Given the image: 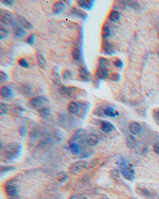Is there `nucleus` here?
Returning a JSON list of instances; mask_svg holds the SVG:
<instances>
[{
    "mask_svg": "<svg viewBox=\"0 0 159 199\" xmlns=\"http://www.w3.org/2000/svg\"><path fill=\"white\" fill-rule=\"evenodd\" d=\"M22 146L20 144L12 143L7 144L4 148V158L7 162L17 159L22 152Z\"/></svg>",
    "mask_w": 159,
    "mask_h": 199,
    "instance_id": "f257e3e1",
    "label": "nucleus"
},
{
    "mask_svg": "<svg viewBox=\"0 0 159 199\" xmlns=\"http://www.w3.org/2000/svg\"><path fill=\"white\" fill-rule=\"evenodd\" d=\"M120 173L125 179L132 181L134 178V170L133 166L126 159H121L118 162Z\"/></svg>",
    "mask_w": 159,
    "mask_h": 199,
    "instance_id": "f03ea898",
    "label": "nucleus"
},
{
    "mask_svg": "<svg viewBox=\"0 0 159 199\" xmlns=\"http://www.w3.org/2000/svg\"><path fill=\"white\" fill-rule=\"evenodd\" d=\"M49 100L45 96H37L34 98H32L30 100V105L31 106L32 108L35 109H40L45 107V105L48 103Z\"/></svg>",
    "mask_w": 159,
    "mask_h": 199,
    "instance_id": "7ed1b4c3",
    "label": "nucleus"
},
{
    "mask_svg": "<svg viewBox=\"0 0 159 199\" xmlns=\"http://www.w3.org/2000/svg\"><path fill=\"white\" fill-rule=\"evenodd\" d=\"M87 162L84 160H79L75 163H73L69 168V171L70 174H76L81 172L87 168Z\"/></svg>",
    "mask_w": 159,
    "mask_h": 199,
    "instance_id": "20e7f679",
    "label": "nucleus"
},
{
    "mask_svg": "<svg viewBox=\"0 0 159 199\" xmlns=\"http://www.w3.org/2000/svg\"><path fill=\"white\" fill-rule=\"evenodd\" d=\"M78 88L75 87H66V86H61L59 88V93L63 96H67L70 98H73L76 96V94Z\"/></svg>",
    "mask_w": 159,
    "mask_h": 199,
    "instance_id": "39448f33",
    "label": "nucleus"
},
{
    "mask_svg": "<svg viewBox=\"0 0 159 199\" xmlns=\"http://www.w3.org/2000/svg\"><path fill=\"white\" fill-rule=\"evenodd\" d=\"M102 52L103 54H106L107 56H112L116 53V49L114 45L110 41L103 40L102 42Z\"/></svg>",
    "mask_w": 159,
    "mask_h": 199,
    "instance_id": "423d86ee",
    "label": "nucleus"
},
{
    "mask_svg": "<svg viewBox=\"0 0 159 199\" xmlns=\"http://www.w3.org/2000/svg\"><path fill=\"white\" fill-rule=\"evenodd\" d=\"M0 21L3 25H11L14 22V18L12 14L9 11H3L1 10V16H0Z\"/></svg>",
    "mask_w": 159,
    "mask_h": 199,
    "instance_id": "0eeeda50",
    "label": "nucleus"
},
{
    "mask_svg": "<svg viewBox=\"0 0 159 199\" xmlns=\"http://www.w3.org/2000/svg\"><path fill=\"white\" fill-rule=\"evenodd\" d=\"M11 25H12L14 34L15 35V37H17L18 38H22L26 35L25 29L23 28L22 26H19L17 22L14 21V22H13Z\"/></svg>",
    "mask_w": 159,
    "mask_h": 199,
    "instance_id": "6e6552de",
    "label": "nucleus"
},
{
    "mask_svg": "<svg viewBox=\"0 0 159 199\" xmlns=\"http://www.w3.org/2000/svg\"><path fill=\"white\" fill-rule=\"evenodd\" d=\"M0 95L3 99H12L14 97L13 90L7 86H3L0 88Z\"/></svg>",
    "mask_w": 159,
    "mask_h": 199,
    "instance_id": "1a4fd4ad",
    "label": "nucleus"
},
{
    "mask_svg": "<svg viewBox=\"0 0 159 199\" xmlns=\"http://www.w3.org/2000/svg\"><path fill=\"white\" fill-rule=\"evenodd\" d=\"M95 1L94 0H78L77 4L81 9L92 10L95 6Z\"/></svg>",
    "mask_w": 159,
    "mask_h": 199,
    "instance_id": "9d476101",
    "label": "nucleus"
},
{
    "mask_svg": "<svg viewBox=\"0 0 159 199\" xmlns=\"http://www.w3.org/2000/svg\"><path fill=\"white\" fill-rule=\"evenodd\" d=\"M79 76L81 80L84 82H89L91 80L90 72L85 67H81L79 69Z\"/></svg>",
    "mask_w": 159,
    "mask_h": 199,
    "instance_id": "9b49d317",
    "label": "nucleus"
},
{
    "mask_svg": "<svg viewBox=\"0 0 159 199\" xmlns=\"http://www.w3.org/2000/svg\"><path fill=\"white\" fill-rule=\"evenodd\" d=\"M129 130L132 135H138L142 133V128L140 123L134 121V122L130 123V124H129Z\"/></svg>",
    "mask_w": 159,
    "mask_h": 199,
    "instance_id": "f8f14e48",
    "label": "nucleus"
},
{
    "mask_svg": "<svg viewBox=\"0 0 159 199\" xmlns=\"http://www.w3.org/2000/svg\"><path fill=\"white\" fill-rule=\"evenodd\" d=\"M100 142V139L97 136L96 134L91 133L89 135H87L86 137V143L88 146L94 147L97 145Z\"/></svg>",
    "mask_w": 159,
    "mask_h": 199,
    "instance_id": "ddd939ff",
    "label": "nucleus"
},
{
    "mask_svg": "<svg viewBox=\"0 0 159 199\" xmlns=\"http://www.w3.org/2000/svg\"><path fill=\"white\" fill-rule=\"evenodd\" d=\"M86 134H87L86 130L82 129H80L76 131L75 133L73 134V136H72V139H71L69 143H76L77 140H81V139H83V138L86 136Z\"/></svg>",
    "mask_w": 159,
    "mask_h": 199,
    "instance_id": "4468645a",
    "label": "nucleus"
},
{
    "mask_svg": "<svg viewBox=\"0 0 159 199\" xmlns=\"http://www.w3.org/2000/svg\"><path fill=\"white\" fill-rule=\"evenodd\" d=\"M65 5L64 2H61V1L56 2L53 6V14L54 15L61 14L65 10Z\"/></svg>",
    "mask_w": 159,
    "mask_h": 199,
    "instance_id": "2eb2a0df",
    "label": "nucleus"
},
{
    "mask_svg": "<svg viewBox=\"0 0 159 199\" xmlns=\"http://www.w3.org/2000/svg\"><path fill=\"white\" fill-rule=\"evenodd\" d=\"M96 77L100 79H105L110 76V72L108 69L102 68H97L96 72Z\"/></svg>",
    "mask_w": 159,
    "mask_h": 199,
    "instance_id": "dca6fc26",
    "label": "nucleus"
},
{
    "mask_svg": "<svg viewBox=\"0 0 159 199\" xmlns=\"http://www.w3.org/2000/svg\"><path fill=\"white\" fill-rule=\"evenodd\" d=\"M71 14L72 15H74L76 18H79L82 19L83 21H86L88 18V15H87V13H85L84 11H83L82 10L77 9V8H72V11H71Z\"/></svg>",
    "mask_w": 159,
    "mask_h": 199,
    "instance_id": "f3484780",
    "label": "nucleus"
},
{
    "mask_svg": "<svg viewBox=\"0 0 159 199\" xmlns=\"http://www.w3.org/2000/svg\"><path fill=\"white\" fill-rule=\"evenodd\" d=\"M81 109V106L78 103L76 102H71L68 105V111H69L71 114H78Z\"/></svg>",
    "mask_w": 159,
    "mask_h": 199,
    "instance_id": "a211bd4d",
    "label": "nucleus"
},
{
    "mask_svg": "<svg viewBox=\"0 0 159 199\" xmlns=\"http://www.w3.org/2000/svg\"><path fill=\"white\" fill-rule=\"evenodd\" d=\"M114 129H115L114 125L110 121H104L101 124V129H102L103 132L106 133H110L111 132H112L114 130Z\"/></svg>",
    "mask_w": 159,
    "mask_h": 199,
    "instance_id": "6ab92c4d",
    "label": "nucleus"
},
{
    "mask_svg": "<svg viewBox=\"0 0 159 199\" xmlns=\"http://www.w3.org/2000/svg\"><path fill=\"white\" fill-rule=\"evenodd\" d=\"M18 22L20 23L22 27L25 29H30L33 28V25L31 23L22 16H18Z\"/></svg>",
    "mask_w": 159,
    "mask_h": 199,
    "instance_id": "aec40b11",
    "label": "nucleus"
},
{
    "mask_svg": "<svg viewBox=\"0 0 159 199\" xmlns=\"http://www.w3.org/2000/svg\"><path fill=\"white\" fill-rule=\"evenodd\" d=\"M103 114L104 115L109 117V118H116V116L119 115V113L111 106H108L103 109Z\"/></svg>",
    "mask_w": 159,
    "mask_h": 199,
    "instance_id": "412c9836",
    "label": "nucleus"
},
{
    "mask_svg": "<svg viewBox=\"0 0 159 199\" xmlns=\"http://www.w3.org/2000/svg\"><path fill=\"white\" fill-rule=\"evenodd\" d=\"M38 111L39 113V114L41 115V117L43 119H45V120L50 118V117L51 116V114H52L51 109L49 107H45V106L43 107V108H41V109H38Z\"/></svg>",
    "mask_w": 159,
    "mask_h": 199,
    "instance_id": "4be33fe9",
    "label": "nucleus"
},
{
    "mask_svg": "<svg viewBox=\"0 0 159 199\" xmlns=\"http://www.w3.org/2000/svg\"><path fill=\"white\" fill-rule=\"evenodd\" d=\"M127 145L129 148H134L137 145V140L135 139V137H134V135H127Z\"/></svg>",
    "mask_w": 159,
    "mask_h": 199,
    "instance_id": "5701e85b",
    "label": "nucleus"
},
{
    "mask_svg": "<svg viewBox=\"0 0 159 199\" xmlns=\"http://www.w3.org/2000/svg\"><path fill=\"white\" fill-rule=\"evenodd\" d=\"M121 18V14L119 11L117 10H112L111 11V13L109 14V16H108V18L112 22H119V19Z\"/></svg>",
    "mask_w": 159,
    "mask_h": 199,
    "instance_id": "b1692460",
    "label": "nucleus"
},
{
    "mask_svg": "<svg viewBox=\"0 0 159 199\" xmlns=\"http://www.w3.org/2000/svg\"><path fill=\"white\" fill-rule=\"evenodd\" d=\"M110 65H111V62H110V60L108 59L103 58V57H100V59H99V64H98V67L99 68L108 69Z\"/></svg>",
    "mask_w": 159,
    "mask_h": 199,
    "instance_id": "393cba45",
    "label": "nucleus"
},
{
    "mask_svg": "<svg viewBox=\"0 0 159 199\" xmlns=\"http://www.w3.org/2000/svg\"><path fill=\"white\" fill-rule=\"evenodd\" d=\"M6 190V193L9 195V196H15L16 194H18V190L17 187L14 185H7L5 188Z\"/></svg>",
    "mask_w": 159,
    "mask_h": 199,
    "instance_id": "a878e982",
    "label": "nucleus"
},
{
    "mask_svg": "<svg viewBox=\"0 0 159 199\" xmlns=\"http://www.w3.org/2000/svg\"><path fill=\"white\" fill-rule=\"evenodd\" d=\"M69 148L73 155H78L81 153V147L77 143H69Z\"/></svg>",
    "mask_w": 159,
    "mask_h": 199,
    "instance_id": "bb28decb",
    "label": "nucleus"
},
{
    "mask_svg": "<svg viewBox=\"0 0 159 199\" xmlns=\"http://www.w3.org/2000/svg\"><path fill=\"white\" fill-rule=\"evenodd\" d=\"M36 57H37V61H38L39 67H41V68H45L46 67V60L45 59V57L39 53H37Z\"/></svg>",
    "mask_w": 159,
    "mask_h": 199,
    "instance_id": "cd10ccee",
    "label": "nucleus"
},
{
    "mask_svg": "<svg viewBox=\"0 0 159 199\" xmlns=\"http://www.w3.org/2000/svg\"><path fill=\"white\" fill-rule=\"evenodd\" d=\"M72 58L75 61H80L82 58V53L80 49L78 48H75L74 49L72 50Z\"/></svg>",
    "mask_w": 159,
    "mask_h": 199,
    "instance_id": "c85d7f7f",
    "label": "nucleus"
},
{
    "mask_svg": "<svg viewBox=\"0 0 159 199\" xmlns=\"http://www.w3.org/2000/svg\"><path fill=\"white\" fill-rule=\"evenodd\" d=\"M102 38H103V40H106L107 38H108L111 36L112 31L111 29L108 25H104L102 29Z\"/></svg>",
    "mask_w": 159,
    "mask_h": 199,
    "instance_id": "c756f323",
    "label": "nucleus"
},
{
    "mask_svg": "<svg viewBox=\"0 0 159 199\" xmlns=\"http://www.w3.org/2000/svg\"><path fill=\"white\" fill-rule=\"evenodd\" d=\"M88 180H89V178L87 177V176H84V177H82L81 179L77 182V183L76 184V189H79V188L84 187V185H86V184L88 183Z\"/></svg>",
    "mask_w": 159,
    "mask_h": 199,
    "instance_id": "7c9ffc66",
    "label": "nucleus"
},
{
    "mask_svg": "<svg viewBox=\"0 0 159 199\" xmlns=\"http://www.w3.org/2000/svg\"><path fill=\"white\" fill-rule=\"evenodd\" d=\"M122 3L123 4H126L127 6H128L131 8H133V9H139V3L138 2H135V1H122Z\"/></svg>",
    "mask_w": 159,
    "mask_h": 199,
    "instance_id": "2f4dec72",
    "label": "nucleus"
},
{
    "mask_svg": "<svg viewBox=\"0 0 159 199\" xmlns=\"http://www.w3.org/2000/svg\"><path fill=\"white\" fill-rule=\"evenodd\" d=\"M9 112V106L4 103H0V115L3 116Z\"/></svg>",
    "mask_w": 159,
    "mask_h": 199,
    "instance_id": "473e14b6",
    "label": "nucleus"
},
{
    "mask_svg": "<svg viewBox=\"0 0 159 199\" xmlns=\"http://www.w3.org/2000/svg\"><path fill=\"white\" fill-rule=\"evenodd\" d=\"M73 78V74L71 71L69 70H65L63 72V79L65 81L71 80Z\"/></svg>",
    "mask_w": 159,
    "mask_h": 199,
    "instance_id": "72a5a7b5",
    "label": "nucleus"
},
{
    "mask_svg": "<svg viewBox=\"0 0 159 199\" xmlns=\"http://www.w3.org/2000/svg\"><path fill=\"white\" fill-rule=\"evenodd\" d=\"M18 63H19V65L20 66V67L23 68H29L30 66V63L28 62V60L26 59H25V58H21V59H19Z\"/></svg>",
    "mask_w": 159,
    "mask_h": 199,
    "instance_id": "f704fd0d",
    "label": "nucleus"
},
{
    "mask_svg": "<svg viewBox=\"0 0 159 199\" xmlns=\"http://www.w3.org/2000/svg\"><path fill=\"white\" fill-rule=\"evenodd\" d=\"M24 112H25V109H23L21 106H14L12 109V113H14V114H16V115L18 116L22 115Z\"/></svg>",
    "mask_w": 159,
    "mask_h": 199,
    "instance_id": "c9c22d12",
    "label": "nucleus"
},
{
    "mask_svg": "<svg viewBox=\"0 0 159 199\" xmlns=\"http://www.w3.org/2000/svg\"><path fill=\"white\" fill-rule=\"evenodd\" d=\"M9 36V32L5 28L0 29V40H3Z\"/></svg>",
    "mask_w": 159,
    "mask_h": 199,
    "instance_id": "e433bc0d",
    "label": "nucleus"
},
{
    "mask_svg": "<svg viewBox=\"0 0 159 199\" xmlns=\"http://www.w3.org/2000/svg\"><path fill=\"white\" fill-rule=\"evenodd\" d=\"M25 43L28 44L29 45H34L35 43V35L30 34L28 36L27 38L25 39Z\"/></svg>",
    "mask_w": 159,
    "mask_h": 199,
    "instance_id": "4c0bfd02",
    "label": "nucleus"
},
{
    "mask_svg": "<svg viewBox=\"0 0 159 199\" xmlns=\"http://www.w3.org/2000/svg\"><path fill=\"white\" fill-rule=\"evenodd\" d=\"M14 169H15L14 167H12V166H6V167L2 166V167H1V169H0V172H1V174H5V173H6V172H8V171L14 170Z\"/></svg>",
    "mask_w": 159,
    "mask_h": 199,
    "instance_id": "58836bf2",
    "label": "nucleus"
},
{
    "mask_svg": "<svg viewBox=\"0 0 159 199\" xmlns=\"http://www.w3.org/2000/svg\"><path fill=\"white\" fill-rule=\"evenodd\" d=\"M110 174H111V177H112L113 180H119V172L117 170H112L110 172Z\"/></svg>",
    "mask_w": 159,
    "mask_h": 199,
    "instance_id": "ea45409f",
    "label": "nucleus"
},
{
    "mask_svg": "<svg viewBox=\"0 0 159 199\" xmlns=\"http://www.w3.org/2000/svg\"><path fill=\"white\" fill-rule=\"evenodd\" d=\"M113 64L114 66L117 68H123V66H124V64L123 62V60L121 59H116L113 62Z\"/></svg>",
    "mask_w": 159,
    "mask_h": 199,
    "instance_id": "a19ab883",
    "label": "nucleus"
},
{
    "mask_svg": "<svg viewBox=\"0 0 159 199\" xmlns=\"http://www.w3.org/2000/svg\"><path fill=\"white\" fill-rule=\"evenodd\" d=\"M8 80H9V75H7L6 73H5L3 71H1L0 72V82L3 83V82H6Z\"/></svg>",
    "mask_w": 159,
    "mask_h": 199,
    "instance_id": "79ce46f5",
    "label": "nucleus"
},
{
    "mask_svg": "<svg viewBox=\"0 0 159 199\" xmlns=\"http://www.w3.org/2000/svg\"><path fill=\"white\" fill-rule=\"evenodd\" d=\"M110 78H111V79L112 81L118 82L121 79V75L119 73H117V72H114V73H112V75H110Z\"/></svg>",
    "mask_w": 159,
    "mask_h": 199,
    "instance_id": "37998d69",
    "label": "nucleus"
},
{
    "mask_svg": "<svg viewBox=\"0 0 159 199\" xmlns=\"http://www.w3.org/2000/svg\"><path fill=\"white\" fill-rule=\"evenodd\" d=\"M67 178H68V174H66V173H60V174H58V176H57V179H58L59 182L62 183V182H65V179Z\"/></svg>",
    "mask_w": 159,
    "mask_h": 199,
    "instance_id": "c03bdc74",
    "label": "nucleus"
},
{
    "mask_svg": "<svg viewBox=\"0 0 159 199\" xmlns=\"http://www.w3.org/2000/svg\"><path fill=\"white\" fill-rule=\"evenodd\" d=\"M140 194H142L146 197H150V192L147 190V188H141L140 189Z\"/></svg>",
    "mask_w": 159,
    "mask_h": 199,
    "instance_id": "a18cd8bd",
    "label": "nucleus"
},
{
    "mask_svg": "<svg viewBox=\"0 0 159 199\" xmlns=\"http://www.w3.org/2000/svg\"><path fill=\"white\" fill-rule=\"evenodd\" d=\"M19 133H20V135H21L22 137H25V134H26V127H25V125H22V127L20 128V129H19Z\"/></svg>",
    "mask_w": 159,
    "mask_h": 199,
    "instance_id": "49530a36",
    "label": "nucleus"
},
{
    "mask_svg": "<svg viewBox=\"0 0 159 199\" xmlns=\"http://www.w3.org/2000/svg\"><path fill=\"white\" fill-rule=\"evenodd\" d=\"M1 2H2L3 4L6 5V6H12V5H14V0H2Z\"/></svg>",
    "mask_w": 159,
    "mask_h": 199,
    "instance_id": "de8ad7c7",
    "label": "nucleus"
},
{
    "mask_svg": "<svg viewBox=\"0 0 159 199\" xmlns=\"http://www.w3.org/2000/svg\"><path fill=\"white\" fill-rule=\"evenodd\" d=\"M153 152L156 153L157 155H159V143L155 144L153 147Z\"/></svg>",
    "mask_w": 159,
    "mask_h": 199,
    "instance_id": "09e8293b",
    "label": "nucleus"
},
{
    "mask_svg": "<svg viewBox=\"0 0 159 199\" xmlns=\"http://www.w3.org/2000/svg\"><path fill=\"white\" fill-rule=\"evenodd\" d=\"M154 117L157 119V121L159 122V109H157L154 111Z\"/></svg>",
    "mask_w": 159,
    "mask_h": 199,
    "instance_id": "8fccbe9b",
    "label": "nucleus"
},
{
    "mask_svg": "<svg viewBox=\"0 0 159 199\" xmlns=\"http://www.w3.org/2000/svg\"><path fill=\"white\" fill-rule=\"evenodd\" d=\"M101 199H111V198H109L108 197L105 196V195H103V196H102V198Z\"/></svg>",
    "mask_w": 159,
    "mask_h": 199,
    "instance_id": "3c124183",
    "label": "nucleus"
},
{
    "mask_svg": "<svg viewBox=\"0 0 159 199\" xmlns=\"http://www.w3.org/2000/svg\"><path fill=\"white\" fill-rule=\"evenodd\" d=\"M131 199H137V198H133V197H131Z\"/></svg>",
    "mask_w": 159,
    "mask_h": 199,
    "instance_id": "603ef678",
    "label": "nucleus"
}]
</instances>
